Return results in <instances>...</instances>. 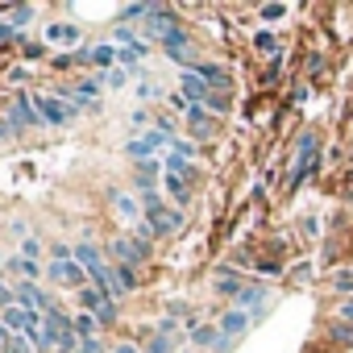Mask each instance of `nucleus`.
<instances>
[{"label":"nucleus","instance_id":"c9c22d12","mask_svg":"<svg viewBox=\"0 0 353 353\" xmlns=\"http://www.w3.org/2000/svg\"><path fill=\"white\" fill-rule=\"evenodd\" d=\"M0 133H5V129H0Z\"/></svg>","mask_w":353,"mask_h":353},{"label":"nucleus","instance_id":"1a4fd4ad","mask_svg":"<svg viewBox=\"0 0 353 353\" xmlns=\"http://www.w3.org/2000/svg\"><path fill=\"white\" fill-rule=\"evenodd\" d=\"M13 125H42V117H38V104L21 92L17 96V104H13Z\"/></svg>","mask_w":353,"mask_h":353},{"label":"nucleus","instance_id":"9b49d317","mask_svg":"<svg viewBox=\"0 0 353 353\" xmlns=\"http://www.w3.org/2000/svg\"><path fill=\"white\" fill-rule=\"evenodd\" d=\"M312 158H316V133H303V141H299V162H295V179H299V174H307Z\"/></svg>","mask_w":353,"mask_h":353},{"label":"nucleus","instance_id":"39448f33","mask_svg":"<svg viewBox=\"0 0 353 353\" xmlns=\"http://www.w3.org/2000/svg\"><path fill=\"white\" fill-rule=\"evenodd\" d=\"M38 320H42V312H30V307H21V303H13V307H5V312H0V324H5L13 336L30 332V324H38Z\"/></svg>","mask_w":353,"mask_h":353},{"label":"nucleus","instance_id":"4be33fe9","mask_svg":"<svg viewBox=\"0 0 353 353\" xmlns=\"http://www.w3.org/2000/svg\"><path fill=\"white\" fill-rule=\"evenodd\" d=\"M112 274H117V287H121V291H133V266L117 262V270H112Z\"/></svg>","mask_w":353,"mask_h":353},{"label":"nucleus","instance_id":"f8f14e48","mask_svg":"<svg viewBox=\"0 0 353 353\" xmlns=\"http://www.w3.org/2000/svg\"><path fill=\"white\" fill-rule=\"evenodd\" d=\"M79 303H83V312L100 316V307L108 303V295H104V291H96V287H79Z\"/></svg>","mask_w":353,"mask_h":353},{"label":"nucleus","instance_id":"ddd939ff","mask_svg":"<svg viewBox=\"0 0 353 353\" xmlns=\"http://www.w3.org/2000/svg\"><path fill=\"white\" fill-rule=\"evenodd\" d=\"M88 63H96V67H112V63H121V50L117 46H96V50H88Z\"/></svg>","mask_w":353,"mask_h":353},{"label":"nucleus","instance_id":"6ab92c4d","mask_svg":"<svg viewBox=\"0 0 353 353\" xmlns=\"http://www.w3.org/2000/svg\"><path fill=\"white\" fill-rule=\"evenodd\" d=\"M112 204H117V212H121L125 221H137V204H133L129 196H121V192H117V196H112Z\"/></svg>","mask_w":353,"mask_h":353},{"label":"nucleus","instance_id":"72a5a7b5","mask_svg":"<svg viewBox=\"0 0 353 353\" xmlns=\"http://www.w3.org/2000/svg\"><path fill=\"white\" fill-rule=\"evenodd\" d=\"M117 353H141V349H133V345H117Z\"/></svg>","mask_w":353,"mask_h":353},{"label":"nucleus","instance_id":"bb28decb","mask_svg":"<svg viewBox=\"0 0 353 353\" xmlns=\"http://www.w3.org/2000/svg\"><path fill=\"white\" fill-rule=\"evenodd\" d=\"M21 254H26V262H38V254H42V245H38L34 237H26V241H21Z\"/></svg>","mask_w":353,"mask_h":353},{"label":"nucleus","instance_id":"4468645a","mask_svg":"<svg viewBox=\"0 0 353 353\" xmlns=\"http://www.w3.org/2000/svg\"><path fill=\"white\" fill-rule=\"evenodd\" d=\"M67 96H71L75 104H88V100H96V96H100V83H96V79H83V83L67 88Z\"/></svg>","mask_w":353,"mask_h":353},{"label":"nucleus","instance_id":"cd10ccee","mask_svg":"<svg viewBox=\"0 0 353 353\" xmlns=\"http://www.w3.org/2000/svg\"><path fill=\"white\" fill-rule=\"evenodd\" d=\"M145 353H174V349H170V341H166V336H150Z\"/></svg>","mask_w":353,"mask_h":353},{"label":"nucleus","instance_id":"dca6fc26","mask_svg":"<svg viewBox=\"0 0 353 353\" xmlns=\"http://www.w3.org/2000/svg\"><path fill=\"white\" fill-rule=\"evenodd\" d=\"M192 341H196V345H212V349H216V345H221V328H212V324H196V328H192Z\"/></svg>","mask_w":353,"mask_h":353},{"label":"nucleus","instance_id":"a878e982","mask_svg":"<svg viewBox=\"0 0 353 353\" xmlns=\"http://www.w3.org/2000/svg\"><path fill=\"white\" fill-rule=\"evenodd\" d=\"M125 83H129V71L125 67H112L108 71V88H125Z\"/></svg>","mask_w":353,"mask_h":353},{"label":"nucleus","instance_id":"9d476101","mask_svg":"<svg viewBox=\"0 0 353 353\" xmlns=\"http://www.w3.org/2000/svg\"><path fill=\"white\" fill-rule=\"evenodd\" d=\"M50 274H54L59 283H71V287L88 279V270H83V266H79L75 258H67V262H54V266H50Z\"/></svg>","mask_w":353,"mask_h":353},{"label":"nucleus","instance_id":"f03ea898","mask_svg":"<svg viewBox=\"0 0 353 353\" xmlns=\"http://www.w3.org/2000/svg\"><path fill=\"white\" fill-rule=\"evenodd\" d=\"M145 38H162L166 46H188V34L179 30L174 13H166V9H150V17H145Z\"/></svg>","mask_w":353,"mask_h":353},{"label":"nucleus","instance_id":"f3484780","mask_svg":"<svg viewBox=\"0 0 353 353\" xmlns=\"http://www.w3.org/2000/svg\"><path fill=\"white\" fill-rule=\"evenodd\" d=\"M166 174H179V179H188V174H192L188 158H183V154H166Z\"/></svg>","mask_w":353,"mask_h":353},{"label":"nucleus","instance_id":"f704fd0d","mask_svg":"<svg viewBox=\"0 0 353 353\" xmlns=\"http://www.w3.org/2000/svg\"><path fill=\"white\" fill-rule=\"evenodd\" d=\"M9 34H13V26H0V42H5V38H9Z\"/></svg>","mask_w":353,"mask_h":353},{"label":"nucleus","instance_id":"2f4dec72","mask_svg":"<svg viewBox=\"0 0 353 353\" xmlns=\"http://www.w3.org/2000/svg\"><path fill=\"white\" fill-rule=\"evenodd\" d=\"M75 353H100V341H96V336H88V341H79V345H75Z\"/></svg>","mask_w":353,"mask_h":353},{"label":"nucleus","instance_id":"423d86ee","mask_svg":"<svg viewBox=\"0 0 353 353\" xmlns=\"http://www.w3.org/2000/svg\"><path fill=\"white\" fill-rule=\"evenodd\" d=\"M179 88H183V100H188V104H204V100H208V79L196 75V71H183Z\"/></svg>","mask_w":353,"mask_h":353},{"label":"nucleus","instance_id":"6e6552de","mask_svg":"<svg viewBox=\"0 0 353 353\" xmlns=\"http://www.w3.org/2000/svg\"><path fill=\"white\" fill-rule=\"evenodd\" d=\"M245 328H250V312L233 307V312H225V316H221V336H229V341H233V336H241Z\"/></svg>","mask_w":353,"mask_h":353},{"label":"nucleus","instance_id":"c85d7f7f","mask_svg":"<svg viewBox=\"0 0 353 353\" xmlns=\"http://www.w3.org/2000/svg\"><path fill=\"white\" fill-rule=\"evenodd\" d=\"M283 13H287V5H266V9H262V21H279Z\"/></svg>","mask_w":353,"mask_h":353},{"label":"nucleus","instance_id":"f257e3e1","mask_svg":"<svg viewBox=\"0 0 353 353\" xmlns=\"http://www.w3.org/2000/svg\"><path fill=\"white\" fill-rule=\"evenodd\" d=\"M141 200H145V221H150V237H166V233H174V229L183 225V216H179V212H166V208L158 204L154 188H141Z\"/></svg>","mask_w":353,"mask_h":353},{"label":"nucleus","instance_id":"aec40b11","mask_svg":"<svg viewBox=\"0 0 353 353\" xmlns=\"http://www.w3.org/2000/svg\"><path fill=\"white\" fill-rule=\"evenodd\" d=\"M166 188H170V196L179 200V204L188 200V179H179V174H166Z\"/></svg>","mask_w":353,"mask_h":353},{"label":"nucleus","instance_id":"a211bd4d","mask_svg":"<svg viewBox=\"0 0 353 353\" xmlns=\"http://www.w3.org/2000/svg\"><path fill=\"white\" fill-rule=\"evenodd\" d=\"M46 38H50V42H75V38H79V30H75V26H50V30H46Z\"/></svg>","mask_w":353,"mask_h":353},{"label":"nucleus","instance_id":"c756f323","mask_svg":"<svg viewBox=\"0 0 353 353\" xmlns=\"http://www.w3.org/2000/svg\"><path fill=\"white\" fill-rule=\"evenodd\" d=\"M96 320H100V324H112V320H117V307H112V299L100 307V316H96Z\"/></svg>","mask_w":353,"mask_h":353},{"label":"nucleus","instance_id":"7c9ffc66","mask_svg":"<svg viewBox=\"0 0 353 353\" xmlns=\"http://www.w3.org/2000/svg\"><path fill=\"white\" fill-rule=\"evenodd\" d=\"M336 291H353V270H341L336 274Z\"/></svg>","mask_w":353,"mask_h":353},{"label":"nucleus","instance_id":"20e7f679","mask_svg":"<svg viewBox=\"0 0 353 353\" xmlns=\"http://www.w3.org/2000/svg\"><path fill=\"white\" fill-rule=\"evenodd\" d=\"M166 141H170V133H162V129H150V133H141V137L125 141V154H129V158H137V162H150V154H158Z\"/></svg>","mask_w":353,"mask_h":353},{"label":"nucleus","instance_id":"2eb2a0df","mask_svg":"<svg viewBox=\"0 0 353 353\" xmlns=\"http://www.w3.org/2000/svg\"><path fill=\"white\" fill-rule=\"evenodd\" d=\"M96 324H100V320H96L92 312H79V316L71 320V328H75V336H79V341H88V336H96Z\"/></svg>","mask_w":353,"mask_h":353},{"label":"nucleus","instance_id":"0eeeda50","mask_svg":"<svg viewBox=\"0 0 353 353\" xmlns=\"http://www.w3.org/2000/svg\"><path fill=\"white\" fill-rule=\"evenodd\" d=\"M17 303L30 307V312H42V316L50 312V299H46L42 287H34V283H21V287H17Z\"/></svg>","mask_w":353,"mask_h":353},{"label":"nucleus","instance_id":"393cba45","mask_svg":"<svg viewBox=\"0 0 353 353\" xmlns=\"http://www.w3.org/2000/svg\"><path fill=\"white\" fill-rule=\"evenodd\" d=\"M30 17H34V9H30V5H21V9H13V21H9V26H13V30H21Z\"/></svg>","mask_w":353,"mask_h":353},{"label":"nucleus","instance_id":"5701e85b","mask_svg":"<svg viewBox=\"0 0 353 353\" xmlns=\"http://www.w3.org/2000/svg\"><path fill=\"white\" fill-rule=\"evenodd\" d=\"M254 303H262V287H245V291L237 295V307H241V312L254 307Z\"/></svg>","mask_w":353,"mask_h":353},{"label":"nucleus","instance_id":"473e14b6","mask_svg":"<svg viewBox=\"0 0 353 353\" xmlns=\"http://www.w3.org/2000/svg\"><path fill=\"white\" fill-rule=\"evenodd\" d=\"M341 320H353V299H349V303L341 307Z\"/></svg>","mask_w":353,"mask_h":353},{"label":"nucleus","instance_id":"7ed1b4c3","mask_svg":"<svg viewBox=\"0 0 353 353\" xmlns=\"http://www.w3.org/2000/svg\"><path fill=\"white\" fill-rule=\"evenodd\" d=\"M75 112H79V104H75L71 96H63V100H59V96H42V100H38V117H42L46 125H63V121H71Z\"/></svg>","mask_w":353,"mask_h":353},{"label":"nucleus","instance_id":"b1692460","mask_svg":"<svg viewBox=\"0 0 353 353\" xmlns=\"http://www.w3.org/2000/svg\"><path fill=\"white\" fill-rule=\"evenodd\" d=\"M188 121H192L196 129H208V112H204V104H188Z\"/></svg>","mask_w":353,"mask_h":353},{"label":"nucleus","instance_id":"412c9836","mask_svg":"<svg viewBox=\"0 0 353 353\" xmlns=\"http://www.w3.org/2000/svg\"><path fill=\"white\" fill-rule=\"evenodd\" d=\"M141 54H145V42H137V46H121V67H133Z\"/></svg>","mask_w":353,"mask_h":353}]
</instances>
